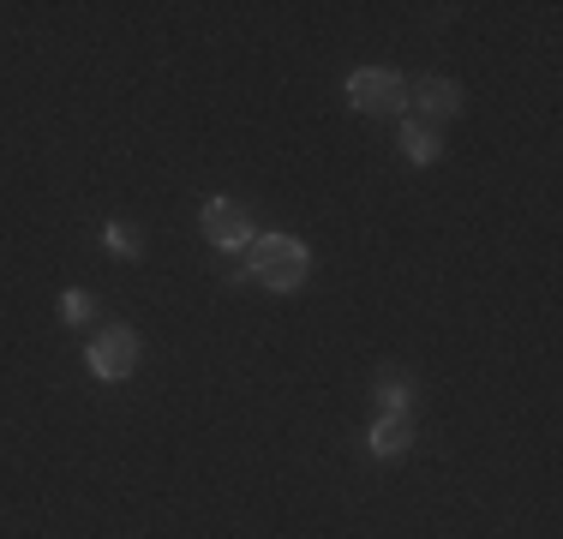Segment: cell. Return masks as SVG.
Segmentation results:
<instances>
[{
    "label": "cell",
    "mask_w": 563,
    "mask_h": 539,
    "mask_svg": "<svg viewBox=\"0 0 563 539\" xmlns=\"http://www.w3.org/2000/svg\"><path fill=\"white\" fill-rule=\"evenodd\" d=\"M306 270H312L306 240H294V234H252L240 276H252L258 288H271V294H294L306 282Z\"/></svg>",
    "instance_id": "6da1fadb"
},
{
    "label": "cell",
    "mask_w": 563,
    "mask_h": 539,
    "mask_svg": "<svg viewBox=\"0 0 563 539\" xmlns=\"http://www.w3.org/2000/svg\"><path fill=\"white\" fill-rule=\"evenodd\" d=\"M139 330H126V323H109V330H97V342L85 348V366L90 377H102V384H126L132 372H139Z\"/></svg>",
    "instance_id": "7a4b0ae2"
},
{
    "label": "cell",
    "mask_w": 563,
    "mask_h": 539,
    "mask_svg": "<svg viewBox=\"0 0 563 539\" xmlns=\"http://www.w3.org/2000/svg\"><path fill=\"white\" fill-rule=\"evenodd\" d=\"M347 108H360V114H401L408 108V85L396 73H384V66H360L347 78Z\"/></svg>",
    "instance_id": "3957f363"
},
{
    "label": "cell",
    "mask_w": 563,
    "mask_h": 539,
    "mask_svg": "<svg viewBox=\"0 0 563 539\" xmlns=\"http://www.w3.org/2000/svg\"><path fill=\"white\" fill-rule=\"evenodd\" d=\"M205 240L222 252H246L252 246V216L246 205H234V198H210L205 205Z\"/></svg>",
    "instance_id": "277c9868"
},
{
    "label": "cell",
    "mask_w": 563,
    "mask_h": 539,
    "mask_svg": "<svg viewBox=\"0 0 563 539\" xmlns=\"http://www.w3.org/2000/svg\"><path fill=\"white\" fill-rule=\"evenodd\" d=\"M413 108H420L413 120L438 127V120L462 114V85H455V78H420V85H413Z\"/></svg>",
    "instance_id": "5b68a950"
},
{
    "label": "cell",
    "mask_w": 563,
    "mask_h": 539,
    "mask_svg": "<svg viewBox=\"0 0 563 539\" xmlns=\"http://www.w3.org/2000/svg\"><path fill=\"white\" fill-rule=\"evenodd\" d=\"M408 443H413V420H408V414H378V426L366 431V450L378 455V462L408 455Z\"/></svg>",
    "instance_id": "8992f818"
},
{
    "label": "cell",
    "mask_w": 563,
    "mask_h": 539,
    "mask_svg": "<svg viewBox=\"0 0 563 539\" xmlns=\"http://www.w3.org/2000/svg\"><path fill=\"white\" fill-rule=\"evenodd\" d=\"M401 156H408L413 168H432V162L444 156V139H438V127H426V120H401Z\"/></svg>",
    "instance_id": "52a82bcc"
},
{
    "label": "cell",
    "mask_w": 563,
    "mask_h": 539,
    "mask_svg": "<svg viewBox=\"0 0 563 539\" xmlns=\"http://www.w3.org/2000/svg\"><path fill=\"white\" fill-rule=\"evenodd\" d=\"M372 389H378V408L384 414H408L413 408V384L401 372H378V384H372Z\"/></svg>",
    "instance_id": "ba28073f"
},
{
    "label": "cell",
    "mask_w": 563,
    "mask_h": 539,
    "mask_svg": "<svg viewBox=\"0 0 563 539\" xmlns=\"http://www.w3.org/2000/svg\"><path fill=\"white\" fill-rule=\"evenodd\" d=\"M102 246L114 252V258H139V246H144V234L132 222H109L102 228Z\"/></svg>",
    "instance_id": "9c48e42d"
},
{
    "label": "cell",
    "mask_w": 563,
    "mask_h": 539,
    "mask_svg": "<svg viewBox=\"0 0 563 539\" xmlns=\"http://www.w3.org/2000/svg\"><path fill=\"white\" fill-rule=\"evenodd\" d=\"M90 312H97V300H90L85 288H66V294H60V318H66V323H90Z\"/></svg>",
    "instance_id": "30bf717a"
}]
</instances>
